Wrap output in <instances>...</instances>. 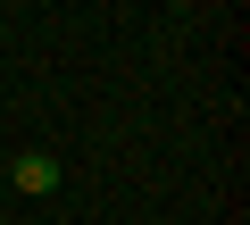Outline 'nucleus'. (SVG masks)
I'll list each match as a JSON object with an SVG mask.
<instances>
[{"mask_svg":"<svg viewBox=\"0 0 250 225\" xmlns=\"http://www.w3.org/2000/svg\"><path fill=\"white\" fill-rule=\"evenodd\" d=\"M9 184H17V192H25V200H50V192H59V184H67V167H59V159H50V150H25V159H17V167H9Z\"/></svg>","mask_w":250,"mask_h":225,"instance_id":"1","label":"nucleus"}]
</instances>
